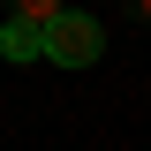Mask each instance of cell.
<instances>
[{"label": "cell", "mask_w": 151, "mask_h": 151, "mask_svg": "<svg viewBox=\"0 0 151 151\" xmlns=\"http://www.w3.org/2000/svg\"><path fill=\"white\" fill-rule=\"evenodd\" d=\"M98 53H106V30H98V15H83V8H68V15L45 30V60H53V68H91Z\"/></svg>", "instance_id": "1"}, {"label": "cell", "mask_w": 151, "mask_h": 151, "mask_svg": "<svg viewBox=\"0 0 151 151\" xmlns=\"http://www.w3.org/2000/svg\"><path fill=\"white\" fill-rule=\"evenodd\" d=\"M0 53L30 68V60H45V30H30L23 15H8V23H0Z\"/></svg>", "instance_id": "2"}, {"label": "cell", "mask_w": 151, "mask_h": 151, "mask_svg": "<svg viewBox=\"0 0 151 151\" xmlns=\"http://www.w3.org/2000/svg\"><path fill=\"white\" fill-rule=\"evenodd\" d=\"M15 15L30 23V30H53V23L68 15V8H60V0H15Z\"/></svg>", "instance_id": "3"}, {"label": "cell", "mask_w": 151, "mask_h": 151, "mask_svg": "<svg viewBox=\"0 0 151 151\" xmlns=\"http://www.w3.org/2000/svg\"><path fill=\"white\" fill-rule=\"evenodd\" d=\"M136 15H144V23H151V0H136Z\"/></svg>", "instance_id": "4"}]
</instances>
